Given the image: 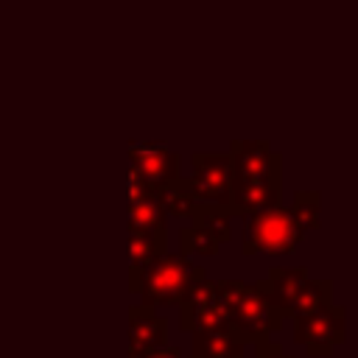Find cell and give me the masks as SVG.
I'll return each instance as SVG.
<instances>
[{
  "mask_svg": "<svg viewBox=\"0 0 358 358\" xmlns=\"http://www.w3.org/2000/svg\"><path fill=\"white\" fill-rule=\"evenodd\" d=\"M218 285V299L227 310L229 330L238 341L243 344H260L268 341L271 333H280L282 327V313L274 310L257 291L255 282L243 280H215Z\"/></svg>",
  "mask_w": 358,
  "mask_h": 358,
  "instance_id": "cell-1",
  "label": "cell"
},
{
  "mask_svg": "<svg viewBox=\"0 0 358 358\" xmlns=\"http://www.w3.org/2000/svg\"><path fill=\"white\" fill-rule=\"evenodd\" d=\"M204 277H207L204 266H199L190 257H182L176 252H165L140 274L131 294H140V299H143L140 305H148V308L182 305L190 285Z\"/></svg>",
  "mask_w": 358,
  "mask_h": 358,
  "instance_id": "cell-2",
  "label": "cell"
},
{
  "mask_svg": "<svg viewBox=\"0 0 358 358\" xmlns=\"http://www.w3.org/2000/svg\"><path fill=\"white\" fill-rule=\"evenodd\" d=\"M305 235L296 229L285 207L255 213L243 224L241 255H291Z\"/></svg>",
  "mask_w": 358,
  "mask_h": 358,
  "instance_id": "cell-3",
  "label": "cell"
},
{
  "mask_svg": "<svg viewBox=\"0 0 358 358\" xmlns=\"http://www.w3.org/2000/svg\"><path fill=\"white\" fill-rule=\"evenodd\" d=\"M291 338L296 344H302L308 350V355L327 358L338 344L347 341V308L327 302L308 316H296Z\"/></svg>",
  "mask_w": 358,
  "mask_h": 358,
  "instance_id": "cell-4",
  "label": "cell"
},
{
  "mask_svg": "<svg viewBox=\"0 0 358 358\" xmlns=\"http://www.w3.org/2000/svg\"><path fill=\"white\" fill-rule=\"evenodd\" d=\"M232 185H266L282 182V154L268 140H232L229 143Z\"/></svg>",
  "mask_w": 358,
  "mask_h": 358,
  "instance_id": "cell-5",
  "label": "cell"
},
{
  "mask_svg": "<svg viewBox=\"0 0 358 358\" xmlns=\"http://www.w3.org/2000/svg\"><path fill=\"white\" fill-rule=\"evenodd\" d=\"M179 327L185 333H232L227 322V310L218 299L215 280L204 277L190 285L179 305Z\"/></svg>",
  "mask_w": 358,
  "mask_h": 358,
  "instance_id": "cell-6",
  "label": "cell"
},
{
  "mask_svg": "<svg viewBox=\"0 0 358 358\" xmlns=\"http://www.w3.org/2000/svg\"><path fill=\"white\" fill-rule=\"evenodd\" d=\"M190 190L201 204H229L232 190V162L227 151H196L190 154Z\"/></svg>",
  "mask_w": 358,
  "mask_h": 358,
  "instance_id": "cell-7",
  "label": "cell"
},
{
  "mask_svg": "<svg viewBox=\"0 0 358 358\" xmlns=\"http://www.w3.org/2000/svg\"><path fill=\"white\" fill-rule=\"evenodd\" d=\"M182 159L176 151L168 148L165 140H129V168L148 185L173 182L182 176Z\"/></svg>",
  "mask_w": 358,
  "mask_h": 358,
  "instance_id": "cell-8",
  "label": "cell"
},
{
  "mask_svg": "<svg viewBox=\"0 0 358 358\" xmlns=\"http://www.w3.org/2000/svg\"><path fill=\"white\" fill-rule=\"evenodd\" d=\"M168 319L148 305L129 308V352H157L168 347Z\"/></svg>",
  "mask_w": 358,
  "mask_h": 358,
  "instance_id": "cell-9",
  "label": "cell"
},
{
  "mask_svg": "<svg viewBox=\"0 0 358 358\" xmlns=\"http://www.w3.org/2000/svg\"><path fill=\"white\" fill-rule=\"evenodd\" d=\"M165 252H168V232H157L137 221H129V291H134L140 274Z\"/></svg>",
  "mask_w": 358,
  "mask_h": 358,
  "instance_id": "cell-10",
  "label": "cell"
},
{
  "mask_svg": "<svg viewBox=\"0 0 358 358\" xmlns=\"http://www.w3.org/2000/svg\"><path fill=\"white\" fill-rule=\"evenodd\" d=\"M305 280H308V266H294V268L277 266V268L268 271V277L255 280V285H257L260 296H263L274 310H280L282 319H285V316H288V308H291V302L296 299V294H299V288L305 285Z\"/></svg>",
  "mask_w": 358,
  "mask_h": 358,
  "instance_id": "cell-11",
  "label": "cell"
},
{
  "mask_svg": "<svg viewBox=\"0 0 358 358\" xmlns=\"http://www.w3.org/2000/svg\"><path fill=\"white\" fill-rule=\"evenodd\" d=\"M282 207V182H266V185H232L227 213L232 215H255Z\"/></svg>",
  "mask_w": 358,
  "mask_h": 358,
  "instance_id": "cell-12",
  "label": "cell"
},
{
  "mask_svg": "<svg viewBox=\"0 0 358 358\" xmlns=\"http://www.w3.org/2000/svg\"><path fill=\"white\" fill-rule=\"evenodd\" d=\"M148 193H151V199L162 207L165 215H176V218H190L193 210H196V204H199V199L193 196L190 182H187L185 176H179V179H173V182L154 185V187H148Z\"/></svg>",
  "mask_w": 358,
  "mask_h": 358,
  "instance_id": "cell-13",
  "label": "cell"
},
{
  "mask_svg": "<svg viewBox=\"0 0 358 358\" xmlns=\"http://www.w3.org/2000/svg\"><path fill=\"white\" fill-rule=\"evenodd\" d=\"M246 344L232 333H190V358H243Z\"/></svg>",
  "mask_w": 358,
  "mask_h": 358,
  "instance_id": "cell-14",
  "label": "cell"
},
{
  "mask_svg": "<svg viewBox=\"0 0 358 358\" xmlns=\"http://www.w3.org/2000/svg\"><path fill=\"white\" fill-rule=\"evenodd\" d=\"M190 227L207 232L218 246L227 243L232 238V227H229V213L227 207H218V204H196L193 215H190Z\"/></svg>",
  "mask_w": 358,
  "mask_h": 358,
  "instance_id": "cell-15",
  "label": "cell"
},
{
  "mask_svg": "<svg viewBox=\"0 0 358 358\" xmlns=\"http://www.w3.org/2000/svg\"><path fill=\"white\" fill-rule=\"evenodd\" d=\"M327 302H333V280H305V285L299 288V294H296V299L291 302V308H288V316L291 319H296V316H308V313H313L316 308H322V305H327Z\"/></svg>",
  "mask_w": 358,
  "mask_h": 358,
  "instance_id": "cell-16",
  "label": "cell"
},
{
  "mask_svg": "<svg viewBox=\"0 0 358 358\" xmlns=\"http://www.w3.org/2000/svg\"><path fill=\"white\" fill-rule=\"evenodd\" d=\"M322 193L319 190H296L294 193V201H291V221L296 224V229L305 235L308 229H319L322 224Z\"/></svg>",
  "mask_w": 358,
  "mask_h": 358,
  "instance_id": "cell-17",
  "label": "cell"
},
{
  "mask_svg": "<svg viewBox=\"0 0 358 358\" xmlns=\"http://www.w3.org/2000/svg\"><path fill=\"white\" fill-rule=\"evenodd\" d=\"M129 221H137V224H143V227H148V229H157V232H168V224H165L168 215H165L162 207L151 199V193H145V196L129 201Z\"/></svg>",
  "mask_w": 358,
  "mask_h": 358,
  "instance_id": "cell-18",
  "label": "cell"
},
{
  "mask_svg": "<svg viewBox=\"0 0 358 358\" xmlns=\"http://www.w3.org/2000/svg\"><path fill=\"white\" fill-rule=\"evenodd\" d=\"M218 249H221V246H218L207 232H201V229H196V227H190V224L179 229V252H176V255H182V257H190V255L215 257Z\"/></svg>",
  "mask_w": 358,
  "mask_h": 358,
  "instance_id": "cell-19",
  "label": "cell"
},
{
  "mask_svg": "<svg viewBox=\"0 0 358 358\" xmlns=\"http://www.w3.org/2000/svg\"><path fill=\"white\" fill-rule=\"evenodd\" d=\"M255 358H294V355H288L280 341H271L268 338V341L255 344Z\"/></svg>",
  "mask_w": 358,
  "mask_h": 358,
  "instance_id": "cell-20",
  "label": "cell"
},
{
  "mask_svg": "<svg viewBox=\"0 0 358 358\" xmlns=\"http://www.w3.org/2000/svg\"><path fill=\"white\" fill-rule=\"evenodd\" d=\"M143 358H182V350L179 347H165V350H157V352H145Z\"/></svg>",
  "mask_w": 358,
  "mask_h": 358,
  "instance_id": "cell-21",
  "label": "cell"
}]
</instances>
